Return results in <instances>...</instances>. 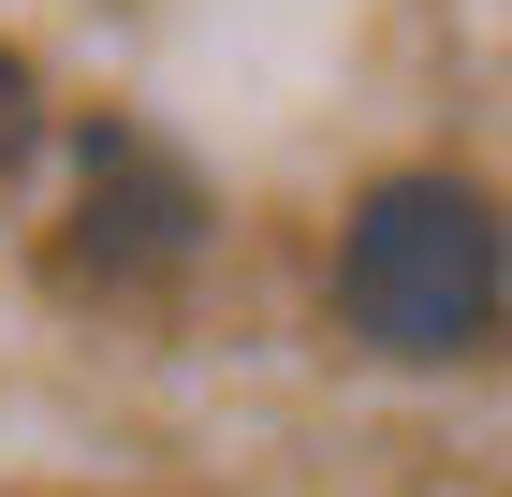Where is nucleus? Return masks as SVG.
Listing matches in <instances>:
<instances>
[{"label":"nucleus","mask_w":512,"mask_h":497,"mask_svg":"<svg viewBox=\"0 0 512 497\" xmlns=\"http://www.w3.org/2000/svg\"><path fill=\"white\" fill-rule=\"evenodd\" d=\"M74 234H88L103 278H161L205 234V176L176 147H147V132H88V220Z\"/></svg>","instance_id":"f03ea898"},{"label":"nucleus","mask_w":512,"mask_h":497,"mask_svg":"<svg viewBox=\"0 0 512 497\" xmlns=\"http://www.w3.org/2000/svg\"><path fill=\"white\" fill-rule=\"evenodd\" d=\"M512 307V205L469 176H381L337 234V322L395 366H454Z\"/></svg>","instance_id":"f257e3e1"},{"label":"nucleus","mask_w":512,"mask_h":497,"mask_svg":"<svg viewBox=\"0 0 512 497\" xmlns=\"http://www.w3.org/2000/svg\"><path fill=\"white\" fill-rule=\"evenodd\" d=\"M30 147H44V88H30V59L0 44V176H15Z\"/></svg>","instance_id":"7ed1b4c3"}]
</instances>
